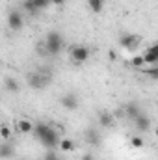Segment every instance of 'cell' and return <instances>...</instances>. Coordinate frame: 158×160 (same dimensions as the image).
Returning a JSON list of instances; mask_svg holds the SVG:
<instances>
[{
	"instance_id": "obj_1",
	"label": "cell",
	"mask_w": 158,
	"mask_h": 160,
	"mask_svg": "<svg viewBox=\"0 0 158 160\" xmlns=\"http://www.w3.org/2000/svg\"><path fill=\"white\" fill-rule=\"evenodd\" d=\"M34 134H36V138L39 140L47 149L60 147L62 138H60L58 130H56V128H52L50 125H47V123H37V125H36V128H34Z\"/></svg>"
},
{
	"instance_id": "obj_2",
	"label": "cell",
	"mask_w": 158,
	"mask_h": 160,
	"mask_svg": "<svg viewBox=\"0 0 158 160\" xmlns=\"http://www.w3.org/2000/svg\"><path fill=\"white\" fill-rule=\"evenodd\" d=\"M45 45H47V50L50 52V56H56L63 48V38H62V34L56 32V30L48 32L47 38H45Z\"/></svg>"
},
{
	"instance_id": "obj_3",
	"label": "cell",
	"mask_w": 158,
	"mask_h": 160,
	"mask_svg": "<svg viewBox=\"0 0 158 160\" xmlns=\"http://www.w3.org/2000/svg\"><path fill=\"white\" fill-rule=\"evenodd\" d=\"M50 84V73L45 71H34L28 75V86L32 89H43Z\"/></svg>"
},
{
	"instance_id": "obj_4",
	"label": "cell",
	"mask_w": 158,
	"mask_h": 160,
	"mask_svg": "<svg viewBox=\"0 0 158 160\" xmlns=\"http://www.w3.org/2000/svg\"><path fill=\"white\" fill-rule=\"evenodd\" d=\"M71 60L75 63H84L89 60V48L84 47V45H77V47H71Z\"/></svg>"
},
{
	"instance_id": "obj_5",
	"label": "cell",
	"mask_w": 158,
	"mask_h": 160,
	"mask_svg": "<svg viewBox=\"0 0 158 160\" xmlns=\"http://www.w3.org/2000/svg\"><path fill=\"white\" fill-rule=\"evenodd\" d=\"M50 4V0H24L22 2V6H24V9L30 13V15H34V13H37L39 9H45L47 6Z\"/></svg>"
},
{
	"instance_id": "obj_6",
	"label": "cell",
	"mask_w": 158,
	"mask_h": 160,
	"mask_svg": "<svg viewBox=\"0 0 158 160\" xmlns=\"http://www.w3.org/2000/svg\"><path fill=\"white\" fill-rule=\"evenodd\" d=\"M22 24H24V21H22V15H21L19 11L11 9V11H9V15H7V26H9L13 32H19V30L22 28Z\"/></svg>"
},
{
	"instance_id": "obj_7",
	"label": "cell",
	"mask_w": 158,
	"mask_h": 160,
	"mask_svg": "<svg viewBox=\"0 0 158 160\" xmlns=\"http://www.w3.org/2000/svg\"><path fill=\"white\" fill-rule=\"evenodd\" d=\"M143 60H145V65H158V43L151 45L143 52Z\"/></svg>"
},
{
	"instance_id": "obj_8",
	"label": "cell",
	"mask_w": 158,
	"mask_h": 160,
	"mask_svg": "<svg viewBox=\"0 0 158 160\" xmlns=\"http://www.w3.org/2000/svg\"><path fill=\"white\" fill-rule=\"evenodd\" d=\"M138 36H134V34H125V36H121V39H119V45L123 47V48H126V50H134L136 47H138Z\"/></svg>"
},
{
	"instance_id": "obj_9",
	"label": "cell",
	"mask_w": 158,
	"mask_h": 160,
	"mask_svg": "<svg viewBox=\"0 0 158 160\" xmlns=\"http://www.w3.org/2000/svg\"><path fill=\"white\" fill-rule=\"evenodd\" d=\"M62 106L65 110H77L78 108V97L75 93H65L62 97Z\"/></svg>"
},
{
	"instance_id": "obj_10",
	"label": "cell",
	"mask_w": 158,
	"mask_h": 160,
	"mask_svg": "<svg viewBox=\"0 0 158 160\" xmlns=\"http://www.w3.org/2000/svg\"><path fill=\"white\" fill-rule=\"evenodd\" d=\"M15 128H17L21 134H30V132H34L36 125H34L30 119H17V123H15Z\"/></svg>"
},
{
	"instance_id": "obj_11",
	"label": "cell",
	"mask_w": 158,
	"mask_h": 160,
	"mask_svg": "<svg viewBox=\"0 0 158 160\" xmlns=\"http://www.w3.org/2000/svg\"><path fill=\"white\" fill-rule=\"evenodd\" d=\"M114 123H116V116H114V114H110V112H106V110L99 114V125H101V127H104V128H112Z\"/></svg>"
},
{
	"instance_id": "obj_12",
	"label": "cell",
	"mask_w": 158,
	"mask_h": 160,
	"mask_svg": "<svg viewBox=\"0 0 158 160\" xmlns=\"http://www.w3.org/2000/svg\"><path fill=\"white\" fill-rule=\"evenodd\" d=\"M134 127L140 130V132H147L149 128H151V119L147 118V116H143V114H140L136 119H134Z\"/></svg>"
},
{
	"instance_id": "obj_13",
	"label": "cell",
	"mask_w": 158,
	"mask_h": 160,
	"mask_svg": "<svg viewBox=\"0 0 158 160\" xmlns=\"http://www.w3.org/2000/svg\"><path fill=\"white\" fill-rule=\"evenodd\" d=\"M123 108H125V114H126V118H128V119H132V121H134L138 116H140V114H141L140 106H138V104H134V102H128V104H125Z\"/></svg>"
},
{
	"instance_id": "obj_14",
	"label": "cell",
	"mask_w": 158,
	"mask_h": 160,
	"mask_svg": "<svg viewBox=\"0 0 158 160\" xmlns=\"http://www.w3.org/2000/svg\"><path fill=\"white\" fill-rule=\"evenodd\" d=\"M15 155V147L9 143V140L7 142H2V145H0V157L4 160H7V158H11Z\"/></svg>"
},
{
	"instance_id": "obj_15",
	"label": "cell",
	"mask_w": 158,
	"mask_h": 160,
	"mask_svg": "<svg viewBox=\"0 0 158 160\" xmlns=\"http://www.w3.org/2000/svg\"><path fill=\"white\" fill-rule=\"evenodd\" d=\"M86 138H87V142H89L91 145H99V143H101V134H99L95 128H87V130H86Z\"/></svg>"
},
{
	"instance_id": "obj_16",
	"label": "cell",
	"mask_w": 158,
	"mask_h": 160,
	"mask_svg": "<svg viewBox=\"0 0 158 160\" xmlns=\"http://www.w3.org/2000/svg\"><path fill=\"white\" fill-rule=\"evenodd\" d=\"M60 151H63V153L75 151V142L69 140V138H62V142H60Z\"/></svg>"
},
{
	"instance_id": "obj_17",
	"label": "cell",
	"mask_w": 158,
	"mask_h": 160,
	"mask_svg": "<svg viewBox=\"0 0 158 160\" xmlns=\"http://www.w3.org/2000/svg\"><path fill=\"white\" fill-rule=\"evenodd\" d=\"M87 8L93 13H101L104 9V0H87Z\"/></svg>"
},
{
	"instance_id": "obj_18",
	"label": "cell",
	"mask_w": 158,
	"mask_h": 160,
	"mask_svg": "<svg viewBox=\"0 0 158 160\" xmlns=\"http://www.w3.org/2000/svg\"><path fill=\"white\" fill-rule=\"evenodd\" d=\"M4 88H6L7 91H11V93H17V91H19V82L15 78H6L4 80Z\"/></svg>"
},
{
	"instance_id": "obj_19",
	"label": "cell",
	"mask_w": 158,
	"mask_h": 160,
	"mask_svg": "<svg viewBox=\"0 0 158 160\" xmlns=\"http://www.w3.org/2000/svg\"><path fill=\"white\" fill-rule=\"evenodd\" d=\"M128 65H132L134 69H141L143 65H145V60H143V54H140V56H134L130 62H128Z\"/></svg>"
},
{
	"instance_id": "obj_20",
	"label": "cell",
	"mask_w": 158,
	"mask_h": 160,
	"mask_svg": "<svg viewBox=\"0 0 158 160\" xmlns=\"http://www.w3.org/2000/svg\"><path fill=\"white\" fill-rule=\"evenodd\" d=\"M0 138H2V142H7L11 138V130H9L7 125H2L0 127Z\"/></svg>"
},
{
	"instance_id": "obj_21",
	"label": "cell",
	"mask_w": 158,
	"mask_h": 160,
	"mask_svg": "<svg viewBox=\"0 0 158 160\" xmlns=\"http://www.w3.org/2000/svg\"><path fill=\"white\" fill-rule=\"evenodd\" d=\"M130 145L132 147H143V138L141 136H132L130 138Z\"/></svg>"
},
{
	"instance_id": "obj_22",
	"label": "cell",
	"mask_w": 158,
	"mask_h": 160,
	"mask_svg": "<svg viewBox=\"0 0 158 160\" xmlns=\"http://www.w3.org/2000/svg\"><path fill=\"white\" fill-rule=\"evenodd\" d=\"M151 78H156L158 80V65H149V69L145 71Z\"/></svg>"
},
{
	"instance_id": "obj_23",
	"label": "cell",
	"mask_w": 158,
	"mask_h": 160,
	"mask_svg": "<svg viewBox=\"0 0 158 160\" xmlns=\"http://www.w3.org/2000/svg\"><path fill=\"white\" fill-rule=\"evenodd\" d=\"M45 160H58V157H56V153H54V151L50 149V151H48V153L45 155Z\"/></svg>"
},
{
	"instance_id": "obj_24",
	"label": "cell",
	"mask_w": 158,
	"mask_h": 160,
	"mask_svg": "<svg viewBox=\"0 0 158 160\" xmlns=\"http://www.w3.org/2000/svg\"><path fill=\"white\" fill-rule=\"evenodd\" d=\"M50 4H54V6H63L65 0H50Z\"/></svg>"
},
{
	"instance_id": "obj_25",
	"label": "cell",
	"mask_w": 158,
	"mask_h": 160,
	"mask_svg": "<svg viewBox=\"0 0 158 160\" xmlns=\"http://www.w3.org/2000/svg\"><path fill=\"white\" fill-rule=\"evenodd\" d=\"M82 160H95V158H93V155H91V153H86V155L82 157Z\"/></svg>"
},
{
	"instance_id": "obj_26",
	"label": "cell",
	"mask_w": 158,
	"mask_h": 160,
	"mask_svg": "<svg viewBox=\"0 0 158 160\" xmlns=\"http://www.w3.org/2000/svg\"><path fill=\"white\" fill-rule=\"evenodd\" d=\"M21 160H24V158H21Z\"/></svg>"
}]
</instances>
